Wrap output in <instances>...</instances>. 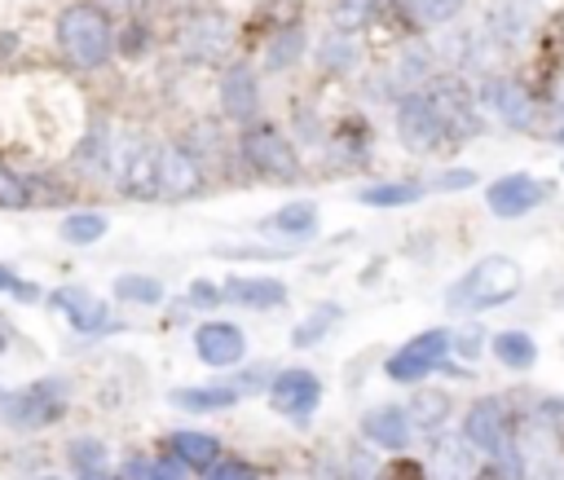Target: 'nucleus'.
<instances>
[{
	"label": "nucleus",
	"mask_w": 564,
	"mask_h": 480,
	"mask_svg": "<svg viewBox=\"0 0 564 480\" xmlns=\"http://www.w3.org/2000/svg\"><path fill=\"white\" fill-rule=\"evenodd\" d=\"M58 49L76 71H98L115 54V27L98 5H67L58 14Z\"/></svg>",
	"instance_id": "1"
},
{
	"label": "nucleus",
	"mask_w": 564,
	"mask_h": 480,
	"mask_svg": "<svg viewBox=\"0 0 564 480\" xmlns=\"http://www.w3.org/2000/svg\"><path fill=\"white\" fill-rule=\"evenodd\" d=\"M524 287V274L516 261L507 256H485L476 261L450 292H445V305L450 309H463V313H485V309H498L507 300H516Z\"/></svg>",
	"instance_id": "2"
},
{
	"label": "nucleus",
	"mask_w": 564,
	"mask_h": 480,
	"mask_svg": "<svg viewBox=\"0 0 564 480\" xmlns=\"http://www.w3.org/2000/svg\"><path fill=\"white\" fill-rule=\"evenodd\" d=\"M67 401H71L67 379L49 375V379H36L19 392H0V423L14 427V432H41V427L63 419Z\"/></svg>",
	"instance_id": "3"
},
{
	"label": "nucleus",
	"mask_w": 564,
	"mask_h": 480,
	"mask_svg": "<svg viewBox=\"0 0 564 480\" xmlns=\"http://www.w3.org/2000/svg\"><path fill=\"white\" fill-rule=\"evenodd\" d=\"M424 98L432 102V111H437V119H441V128H445L450 141L463 146V141H476V137L485 133L481 102H476V93H472V84H467L463 76H454V71L432 76V80L424 84Z\"/></svg>",
	"instance_id": "4"
},
{
	"label": "nucleus",
	"mask_w": 564,
	"mask_h": 480,
	"mask_svg": "<svg viewBox=\"0 0 564 480\" xmlns=\"http://www.w3.org/2000/svg\"><path fill=\"white\" fill-rule=\"evenodd\" d=\"M238 155L251 172H260L269 181H296L301 176V155H296L292 137L278 133L273 124H251L238 137Z\"/></svg>",
	"instance_id": "5"
},
{
	"label": "nucleus",
	"mask_w": 564,
	"mask_h": 480,
	"mask_svg": "<svg viewBox=\"0 0 564 480\" xmlns=\"http://www.w3.org/2000/svg\"><path fill=\"white\" fill-rule=\"evenodd\" d=\"M450 357V331L432 327V331H419L415 340H406L388 362H384V375L393 384H419L428 375H437Z\"/></svg>",
	"instance_id": "6"
},
{
	"label": "nucleus",
	"mask_w": 564,
	"mask_h": 480,
	"mask_svg": "<svg viewBox=\"0 0 564 480\" xmlns=\"http://www.w3.org/2000/svg\"><path fill=\"white\" fill-rule=\"evenodd\" d=\"M229 41L234 23L221 10H194L177 32V49L185 62H221L229 54Z\"/></svg>",
	"instance_id": "7"
},
{
	"label": "nucleus",
	"mask_w": 564,
	"mask_h": 480,
	"mask_svg": "<svg viewBox=\"0 0 564 480\" xmlns=\"http://www.w3.org/2000/svg\"><path fill=\"white\" fill-rule=\"evenodd\" d=\"M393 124H397V141H402V150H410V155H437V150H441V141H445V128H441V119H437L432 102L424 98V89H419V93H402V98H397V115H393Z\"/></svg>",
	"instance_id": "8"
},
{
	"label": "nucleus",
	"mask_w": 564,
	"mask_h": 480,
	"mask_svg": "<svg viewBox=\"0 0 564 480\" xmlns=\"http://www.w3.org/2000/svg\"><path fill=\"white\" fill-rule=\"evenodd\" d=\"M269 405L292 419V423H305L318 405H323V379L305 366H292V370H273L269 379Z\"/></svg>",
	"instance_id": "9"
},
{
	"label": "nucleus",
	"mask_w": 564,
	"mask_h": 480,
	"mask_svg": "<svg viewBox=\"0 0 564 480\" xmlns=\"http://www.w3.org/2000/svg\"><path fill=\"white\" fill-rule=\"evenodd\" d=\"M516 419L507 414V401L503 397H481L467 405V419H463V441L476 449V454H498V445L511 436Z\"/></svg>",
	"instance_id": "10"
},
{
	"label": "nucleus",
	"mask_w": 564,
	"mask_h": 480,
	"mask_svg": "<svg viewBox=\"0 0 564 480\" xmlns=\"http://www.w3.org/2000/svg\"><path fill=\"white\" fill-rule=\"evenodd\" d=\"M542 198H551V185L533 181L529 172H511V176H498L489 190H485V207L498 216V220H516V216H529Z\"/></svg>",
	"instance_id": "11"
},
{
	"label": "nucleus",
	"mask_w": 564,
	"mask_h": 480,
	"mask_svg": "<svg viewBox=\"0 0 564 480\" xmlns=\"http://www.w3.org/2000/svg\"><path fill=\"white\" fill-rule=\"evenodd\" d=\"M481 106H489L507 128H533V119H538L533 93L511 76H489L481 84Z\"/></svg>",
	"instance_id": "12"
},
{
	"label": "nucleus",
	"mask_w": 564,
	"mask_h": 480,
	"mask_svg": "<svg viewBox=\"0 0 564 480\" xmlns=\"http://www.w3.org/2000/svg\"><path fill=\"white\" fill-rule=\"evenodd\" d=\"M203 185V163L181 141H159V198H190Z\"/></svg>",
	"instance_id": "13"
},
{
	"label": "nucleus",
	"mask_w": 564,
	"mask_h": 480,
	"mask_svg": "<svg viewBox=\"0 0 564 480\" xmlns=\"http://www.w3.org/2000/svg\"><path fill=\"white\" fill-rule=\"evenodd\" d=\"M221 115L234 124H256L260 115V76L242 62L221 71Z\"/></svg>",
	"instance_id": "14"
},
{
	"label": "nucleus",
	"mask_w": 564,
	"mask_h": 480,
	"mask_svg": "<svg viewBox=\"0 0 564 480\" xmlns=\"http://www.w3.org/2000/svg\"><path fill=\"white\" fill-rule=\"evenodd\" d=\"M194 357L212 370H225V366H238L247 357V335L234 327V322H203L194 331Z\"/></svg>",
	"instance_id": "15"
},
{
	"label": "nucleus",
	"mask_w": 564,
	"mask_h": 480,
	"mask_svg": "<svg viewBox=\"0 0 564 480\" xmlns=\"http://www.w3.org/2000/svg\"><path fill=\"white\" fill-rule=\"evenodd\" d=\"M49 305H54L58 313H67V322H71L80 335H102V331L115 327V322L106 318V313H111L106 300H98L89 287H58V292H49Z\"/></svg>",
	"instance_id": "16"
},
{
	"label": "nucleus",
	"mask_w": 564,
	"mask_h": 480,
	"mask_svg": "<svg viewBox=\"0 0 564 480\" xmlns=\"http://www.w3.org/2000/svg\"><path fill=\"white\" fill-rule=\"evenodd\" d=\"M432 76H437V49H432V45H424V41H410V45L402 49L397 67H388L384 89H388V93H393V102H397L402 93H419Z\"/></svg>",
	"instance_id": "17"
},
{
	"label": "nucleus",
	"mask_w": 564,
	"mask_h": 480,
	"mask_svg": "<svg viewBox=\"0 0 564 480\" xmlns=\"http://www.w3.org/2000/svg\"><path fill=\"white\" fill-rule=\"evenodd\" d=\"M362 436L371 445H380V449H406L410 436H415V427H410V419H406L402 405H375V410L362 414Z\"/></svg>",
	"instance_id": "18"
},
{
	"label": "nucleus",
	"mask_w": 564,
	"mask_h": 480,
	"mask_svg": "<svg viewBox=\"0 0 564 480\" xmlns=\"http://www.w3.org/2000/svg\"><path fill=\"white\" fill-rule=\"evenodd\" d=\"M476 449L463 436H432V480H472L476 476Z\"/></svg>",
	"instance_id": "19"
},
{
	"label": "nucleus",
	"mask_w": 564,
	"mask_h": 480,
	"mask_svg": "<svg viewBox=\"0 0 564 480\" xmlns=\"http://www.w3.org/2000/svg\"><path fill=\"white\" fill-rule=\"evenodd\" d=\"M168 454H172L185 471H212L225 449H221V441H216L212 432H190V427H185V432H172V436H168Z\"/></svg>",
	"instance_id": "20"
},
{
	"label": "nucleus",
	"mask_w": 564,
	"mask_h": 480,
	"mask_svg": "<svg viewBox=\"0 0 564 480\" xmlns=\"http://www.w3.org/2000/svg\"><path fill=\"white\" fill-rule=\"evenodd\" d=\"M221 300L242 305V309H278V305H287V287L278 278H225Z\"/></svg>",
	"instance_id": "21"
},
{
	"label": "nucleus",
	"mask_w": 564,
	"mask_h": 480,
	"mask_svg": "<svg viewBox=\"0 0 564 480\" xmlns=\"http://www.w3.org/2000/svg\"><path fill=\"white\" fill-rule=\"evenodd\" d=\"M305 49H309V36H305V27H301V23L278 27V32L269 36V45H264V71H269V76H282V71L301 67Z\"/></svg>",
	"instance_id": "22"
},
{
	"label": "nucleus",
	"mask_w": 564,
	"mask_h": 480,
	"mask_svg": "<svg viewBox=\"0 0 564 480\" xmlns=\"http://www.w3.org/2000/svg\"><path fill=\"white\" fill-rule=\"evenodd\" d=\"M406 419H410L415 432L437 436L445 427V419H450V392L445 388H415V397L406 405Z\"/></svg>",
	"instance_id": "23"
},
{
	"label": "nucleus",
	"mask_w": 564,
	"mask_h": 480,
	"mask_svg": "<svg viewBox=\"0 0 564 480\" xmlns=\"http://www.w3.org/2000/svg\"><path fill=\"white\" fill-rule=\"evenodd\" d=\"M489 353L498 357V366H507V370H516V375H524V370L538 366V344H533V335H524V331H498V335L489 340Z\"/></svg>",
	"instance_id": "24"
},
{
	"label": "nucleus",
	"mask_w": 564,
	"mask_h": 480,
	"mask_svg": "<svg viewBox=\"0 0 564 480\" xmlns=\"http://www.w3.org/2000/svg\"><path fill=\"white\" fill-rule=\"evenodd\" d=\"M260 229L282 233V238H305V233H314V229H318V203L301 198V203L278 207L273 216H264V220H260Z\"/></svg>",
	"instance_id": "25"
},
{
	"label": "nucleus",
	"mask_w": 564,
	"mask_h": 480,
	"mask_svg": "<svg viewBox=\"0 0 564 480\" xmlns=\"http://www.w3.org/2000/svg\"><path fill=\"white\" fill-rule=\"evenodd\" d=\"M238 401V392L229 384H194V388H172V405L177 410H194V414H216V410H229Z\"/></svg>",
	"instance_id": "26"
},
{
	"label": "nucleus",
	"mask_w": 564,
	"mask_h": 480,
	"mask_svg": "<svg viewBox=\"0 0 564 480\" xmlns=\"http://www.w3.org/2000/svg\"><path fill=\"white\" fill-rule=\"evenodd\" d=\"M441 62L450 67H485V32L476 27H459V32H445L441 41Z\"/></svg>",
	"instance_id": "27"
},
{
	"label": "nucleus",
	"mask_w": 564,
	"mask_h": 480,
	"mask_svg": "<svg viewBox=\"0 0 564 480\" xmlns=\"http://www.w3.org/2000/svg\"><path fill=\"white\" fill-rule=\"evenodd\" d=\"M371 146H375V133H371V124H366L362 115H349V119L336 124L331 150H336L345 163H362V159L371 155Z\"/></svg>",
	"instance_id": "28"
},
{
	"label": "nucleus",
	"mask_w": 564,
	"mask_h": 480,
	"mask_svg": "<svg viewBox=\"0 0 564 480\" xmlns=\"http://www.w3.org/2000/svg\"><path fill=\"white\" fill-rule=\"evenodd\" d=\"M340 318H345L340 305H318V309L292 331V348H314V344H323V340L331 335V327H340Z\"/></svg>",
	"instance_id": "29"
},
{
	"label": "nucleus",
	"mask_w": 564,
	"mask_h": 480,
	"mask_svg": "<svg viewBox=\"0 0 564 480\" xmlns=\"http://www.w3.org/2000/svg\"><path fill=\"white\" fill-rule=\"evenodd\" d=\"M358 198L366 207H406V203H419L424 198V185L419 181H384V185L358 190Z\"/></svg>",
	"instance_id": "30"
},
{
	"label": "nucleus",
	"mask_w": 564,
	"mask_h": 480,
	"mask_svg": "<svg viewBox=\"0 0 564 480\" xmlns=\"http://www.w3.org/2000/svg\"><path fill=\"white\" fill-rule=\"evenodd\" d=\"M102 233H106L102 212H71L63 220V243H71V248H93V243H102Z\"/></svg>",
	"instance_id": "31"
},
{
	"label": "nucleus",
	"mask_w": 564,
	"mask_h": 480,
	"mask_svg": "<svg viewBox=\"0 0 564 480\" xmlns=\"http://www.w3.org/2000/svg\"><path fill=\"white\" fill-rule=\"evenodd\" d=\"M384 10V0H336V32H362L380 19Z\"/></svg>",
	"instance_id": "32"
},
{
	"label": "nucleus",
	"mask_w": 564,
	"mask_h": 480,
	"mask_svg": "<svg viewBox=\"0 0 564 480\" xmlns=\"http://www.w3.org/2000/svg\"><path fill=\"white\" fill-rule=\"evenodd\" d=\"M524 10H511V5H498L494 10V19H489V27H485V36L494 41V45H503V49H511V45H520L524 41Z\"/></svg>",
	"instance_id": "33"
},
{
	"label": "nucleus",
	"mask_w": 564,
	"mask_h": 480,
	"mask_svg": "<svg viewBox=\"0 0 564 480\" xmlns=\"http://www.w3.org/2000/svg\"><path fill=\"white\" fill-rule=\"evenodd\" d=\"M115 300L124 305H159L163 300V283L150 274H124L115 278Z\"/></svg>",
	"instance_id": "34"
},
{
	"label": "nucleus",
	"mask_w": 564,
	"mask_h": 480,
	"mask_svg": "<svg viewBox=\"0 0 564 480\" xmlns=\"http://www.w3.org/2000/svg\"><path fill=\"white\" fill-rule=\"evenodd\" d=\"M406 5H410L419 27H445V23H454L463 14L467 0H406Z\"/></svg>",
	"instance_id": "35"
},
{
	"label": "nucleus",
	"mask_w": 564,
	"mask_h": 480,
	"mask_svg": "<svg viewBox=\"0 0 564 480\" xmlns=\"http://www.w3.org/2000/svg\"><path fill=\"white\" fill-rule=\"evenodd\" d=\"M318 62H323L327 71H349V67H358V45H353V36H349V32H331V36L323 41V49H318Z\"/></svg>",
	"instance_id": "36"
},
{
	"label": "nucleus",
	"mask_w": 564,
	"mask_h": 480,
	"mask_svg": "<svg viewBox=\"0 0 564 480\" xmlns=\"http://www.w3.org/2000/svg\"><path fill=\"white\" fill-rule=\"evenodd\" d=\"M27 207H32L27 176L14 172L10 163H0V212H27Z\"/></svg>",
	"instance_id": "37"
},
{
	"label": "nucleus",
	"mask_w": 564,
	"mask_h": 480,
	"mask_svg": "<svg viewBox=\"0 0 564 480\" xmlns=\"http://www.w3.org/2000/svg\"><path fill=\"white\" fill-rule=\"evenodd\" d=\"M67 458L76 471H98V467H106V445L98 436H76L67 445Z\"/></svg>",
	"instance_id": "38"
},
{
	"label": "nucleus",
	"mask_w": 564,
	"mask_h": 480,
	"mask_svg": "<svg viewBox=\"0 0 564 480\" xmlns=\"http://www.w3.org/2000/svg\"><path fill=\"white\" fill-rule=\"evenodd\" d=\"M450 353H459L463 362H476L485 353V331L481 327H459L450 331Z\"/></svg>",
	"instance_id": "39"
},
{
	"label": "nucleus",
	"mask_w": 564,
	"mask_h": 480,
	"mask_svg": "<svg viewBox=\"0 0 564 480\" xmlns=\"http://www.w3.org/2000/svg\"><path fill=\"white\" fill-rule=\"evenodd\" d=\"M345 480H380V462L371 449H349L345 454Z\"/></svg>",
	"instance_id": "40"
},
{
	"label": "nucleus",
	"mask_w": 564,
	"mask_h": 480,
	"mask_svg": "<svg viewBox=\"0 0 564 480\" xmlns=\"http://www.w3.org/2000/svg\"><path fill=\"white\" fill-rule=\"evenodd\" d=\"M203 480H260V471L251 462H242V458H221Z\"/></svg>",
	"instance_id": "41"
},
{
	"label": "nucleus",
	"mask_w": 564,
	"mask_h": 480,
	"mask_svg": "<svg viewBox=\"0 0 564 480\" xmlns=\"http://www.w3.org/2000/svg\"><path fill=\"white\" fill-rule=\"evenodd\" d=\"M216 256H225V261H287L292 252H278V248H216Z\"/></svg>",
	"instance_id": "42"
},
{
	"label": "nucleus",
	"mask_w": 564,
	"mask_h": 480,
	"mask_svg": "<svg viewBox=\"0 0 564 480\" xmlns=\"http://www.w3.org/2000/svg\"><path fill=\"white\" fill-rule=\"evenodd\" d=\"M380 480H428V471L415 458H393L388 467H380Z\"/></svg>",
	"instance_id": "43"
},
{
	"label": "nucleus",
	"mask_w": 564,
	"mask_h": 480,
	"mask_svg": "<svg viewBox=\"0 0 564 480\" xmlns=\"http://www.w3.org/2000/svg\"><path fill=\"white\" fill-rule=\"evenodd\" d=\"M467 185H476V168H450L432 176V190H467Z\"/></svg>",
	"instance_id": "44"
},
{
	"label": "nucleus",
	"mask_w": 564,
	"mask_h": 480,
	"mask_svg": "<svg viewBox=\"0 0 564 480\" xmlns=\"http://www.w3.org/2000/svg\"><path fill=\"white\" fill-rule=\"evenodd\" d=\"M269 379H273V370H269V366H251V370H242V375L234 379V392H238V397H242V392H260Z\"/></svg>",
	"instance_id": "45"
},
{
	"label": "nucleus",
	"mask_w": 564,
	"mask_h": 480,
	"mask_svg": "<svg viewBox=\"0 0 564 480\" xmlns=\"http://www.w3.org/2000/svg\"><path fill=\"white\" fill-rule=\"evenodd\" d=\"M542 419H546V427H551V436H555V449L564 454V401H546Z\"/></svg>",
	"instance_id": "46"
},
{
	"label": "nucleus",
	"mask_w": 564,
	"mask_h": 480,
	"mask_svg": "<svg viewBox=\"0 0 564 480\" xmlns=\"http://www.w3.org/2000/svg\"><path fill=\"white\" fill-rule=\"evenodd\" d=\"M146 480H185V467H181L177 458H155Z\"/></svg>",
	"instance_id": "47"
},
{
	"label": "nucleus",
	"mask_w": 564,
	"mask_h": 480,
	"mask_svg": "<svg viewBox=\"0 0 564 480\" xmlns=\"http://www.w3.org/2000/svg\"><path fill=\"white\" fill-rule=\"evenodd\" d=\"M190 300H194V305H199V309H212V305H221V292H216V287H207V283H199V278H194V283H190Z\"/></svg>",
	"instance_id": "48"
},
{
	"label": "nucleus",
	"mask_w": 564,
	"mask_h": 480,
	"mask_svg": "<svg viewBox=\"0 0 564 480\" xmlns=\"http://www.w3.org/2000/svg\"><path fill=\"white\" fill-rule=\"evenodd\" d=\"M124 49H128V54L146 49V27H128V41H124Z\"/></svg>",
	"instance_id": "49"
},
{
	"label": "nucleus",
	"mask_w": 564,
	"mask_h": 480,
	"mask_svg": "<svg viewBox=\"0 0 564 480\" xmlns=\"http://www.w3.org/2000/svg\"><path fill=\"white\" fill-rule=\"evenodd\" d=\"M0 292H10V296L19 292V274H14V270H5V265H0Z\"/></svg>",
	"instance_id": "50"
},
{
	"label": "nucleus",
	"mask_w": 564,
	"mask_h": 480,
	"mask_svg": "<svg viewBox=\"0 0 564 480\" xmlns=\"http://www.w3.org/2000/svg\"><path fill=\"white\" fill-rule=\"evenodd\" d=\"M80 480H120V476H111L106 467H98V471H80Z\"/></svg>",
	"instance_id": "51"
},
{
	"label": "nucleus",
	"mask_w": 564,
	"mask_h": 480,
	"mask_svg": "<svg viewBox=\"0 0 564 480\" xmlns=\"http://www.w3.org/2000/svg\"><path fill=\"white\" fill-rule=\"evenodd\" d=\"M472 480H503V476H498V467L489 462V467H476V476H472Z\"/></svg>",
	"instance_id": "52"
},
{
	"label": "nucleus",
	"mask_w": 564,
	"mask_h": 480,
	"mask_svg": "<svg viewBox=\"0 0 564 480\" xmlns=\"http://www.w3.org/2000/svg\"><path fill=\"white\" fill-rule=\"evenodd\" d=\"M5 348H10V327L0 322V357H5Z\"/></svg>",
	"instance_id": "53"
},
{
	"label": "nucleus",
	"mask_w": 564,
	"mask_h": 480,
	"mask_svg": "<svg viewBox=\"0 0 564 480\" xmlns=\"http://www.w3.org/2000/svg\"><path fill=\"white\" fill-rule=\"evenodd\" d=\"M555 141H564V111H560V133H555Z\"/></svg>",
	"instance_id": "54"
},
{
	"label": "nucleus",
	"mask_w": 564,
	"mask_h": 480,
	"mask_svg": "<svg viewBox=\"0 0 564 480\" xmlns=\"http://www.w3.org/2000/svg\"><path fill=\"white\" fill-rule=\"evenodd\" d=\"M41 480H58V476H41Z\"/></svg>",
	"instance_id": "55"
}]
</instances>
